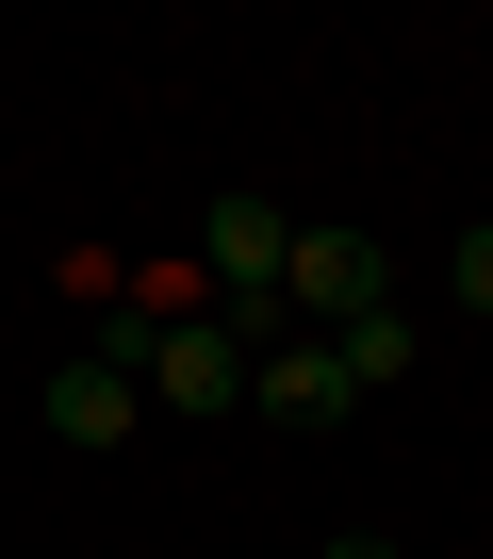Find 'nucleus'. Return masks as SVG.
I'll return each mask as SVG.
<instances>
[{
    "mask_svg": "<svg viewBox=\"0 0 493 559\" xmlns=\"http://www.w3.org/2000/svg\"><path fill=\"white\" fill-rule=\"evenodd\" d=\"M280 263H297V214H280V198H246V181L197 198V280H214V313H280Z\"/></svg>",
    "mask_w": 493,
    "mask_h": 559,
    "instance_id": "1",
    "label": "nucleus"
},
{
    "mask_svg": "<svg viewBox=\"0 0 493 559\" xmlns=\"http://www.w3.org/2000/svg\"><path fill=\"white\" fill-rule=\"evenodd\" d=\"M329 559H395V543H378V526H362V543H329Z\"/></svg>",
    "mask_w": 493,
    "mask_h": 559,
    "instance_id": "7",
    "label": "nucleus"
},
{
    "mask_svg": "<svg viewBox=\"0 0 493 559\" xmlns=\"http://www.w3.org/2000/svg\"><path fill=\"white\" fill-rule=\"evenodd\" d=\"M444 280H460V297H477V313H493V214H477V230H460V247H444Z\"/></svg>",
    "mask_w": 493,
    "mask_h": 559,
    "instance_id": "6",
    "label": "nucleus"
},
{
    "mask_svg": "<svg viewBox=\"0 0 493 559\" xmlns=\"http://www.w3.org/2000/svg\"><path fill=\"white\" fill-rule=\"evenodd\" d=\"M329 362H346V395H395V379H411V313H362V330H329Z\"/></svg>",
    "mask_w": 493,
    "mask_h": 559,
    "instance_id": "5",
    "label": "nucleus"
},
{
    "mask_svg": "<svg viewBox=\"0 0 493 559\" xmlns=\"http://www.w3.org/2000/svg\"><path fill=\"white\" fill-rule=\"evenodd\" d=\"M132 412H148V379H132V362H99V346H83V362H50V444H132Z\"/></svg>",
    "mask_w": 493,
    "mask_h": 559,
    "instance_id": "4",
    "label": "nucleus"
},
{
    "mask_svg": "<svg viewBox=\"0 0 493 559\" xmlns=\"http://www.w3.org/2000/svg\"><path fill=\"white\" fill-rule=\"evenodd\" d=\"M132 379H148V412L214 428V412H246V330L197 297V313H165V330H148V362H132Z\"/></svg>",
    "mask_w": 493,
    "mask_h": 559,
    "instance_id": "2",
    "label": "nucleus"
},
{
    "mask_svg": "<svg viewBox=\"0 0 493 559\" xmlns=\"http://www.w3.org/2000/svg\"><path fill=\"white\" fill-rule=\"evenodd\" d=\"M246 395H264V412H280L297 444H329V428L362 412V395H346V362H329V330H280L264 362H246Z\"/></svg>",
    "mask_w": 493,
    "mask_h": 559,
    "instance_id": "3",
    "label": "nucleus"
}]
</instances>
